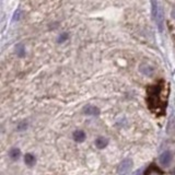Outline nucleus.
Segmentation results:
<instances>
[{"label":"nucleus","mask_w":175,"mask_h":175,"mask_svg":"<svg viewBox=\"0 0 175 175\" xmlns=\"http://www.w3.org/2000/svg\"><path fill=\"white\" fill-rule=\"evenodd\" d=\"M152 8H153V17L156 21V24L160 31H162L163 30V13L156 0H152Z\"/></svg>","instance_id":"obj_1"},{"label":"nucleus","mask_w":175,"mask_h":175,"mask_svg":"<svg viewBox=\"0 0 175 175\" xmlns=\"http://www.w3.org/2000/svg\"><path fill=\"white\" fill-rule=\"evenodd\" d=\"M132 168V161L131 160H124L122 162V163L119 164V166H118L117 169V173L118 175H126L128 174V173L130 172V170H131Z\"/></svg>","instance_id":"obj_2"},{"label":"nucleus","mask_w":175,"mask_h":175,"mask_svg":"<svg viewBox=\"0 0 175 175\" xmlns=\"http://www.w3.org/2000/svg\"><path fill=\"white\" fill-rule=\"evenodd\" d=\"M172 159H173L172 152L165 151L160 156V158H159V162H160L163 166H169L171 164V162H172Z\"/></svg>","instance_id":"obj_3"},{"label":"nucleus","mask_w":175,"mask_h":175,"mask_svg":"<svg viewBox=\"0 0 175 175\" xmlns=\"http://www.w3.org/2000/svg\"><path fill=\"white\" fill-rule=\"evenodd\" d=\"M83 114L84 115H88V116H98L100 114V110L95 106H92V105H86L83 107Z\"/></svg>","instance_id":"obj_4"},{"label":"nucleus","mask_w":175,"mask_h":175,"mask_svg":"<svg viewBox=\"0 0 175 175\" xmlns=\"http://www.w3.org/2000/svg\"><path fill=\"white\" fill-rule=\"evenodd\" d=\"M73 139L77 142H83L85 140V134L82 130H77L73 132Z\"/></svg>","instance_id":"obj_5"},{"label":"nucleus","mask_w":175,"mask_h":175,"mask_svg":"<svg viewBox=\"0 0 175 175\" xmlns=\"http://www.w3.org/2000/svg\"><path fill=\"white\" fill-rule=\"evenodd\" d=\"M107 142H108L107 139H105V138H103V137H100V138H98V139L95 140V146H96V148H98V149H104L106 146H107Z\"/></svg>","instance_id":"obj_6"},{"label":"nucleus","mask_w":175,"mask_h":175,"mask_svg":"<svg viewBox=\"0 0 175 175\" xmlns=\"http://www.w3.org/2000/svg\"><path fill=\"white\" fill-rule=\"evenodd\" d=\"M24 162H25V164H27V165L33 166L34 164H35V158H34L33 154L27 153V154H25V156H24Z\"/></svg>","instance_id":"obj_7"},{"label":"nucleus","mask_w":175,"mask_h":175,"mask_svg":"<svg viewBox=\"0 0 175 175\" xmlns=\"http://www.w3.org/2000/svg\"><path fill=\"white\" fill-rule=\"evenodd\" d=\"M140 71L146 76H152L153 74V68L150 67L149 65H142L140 67Z\"/></svg>","instance_id":"obj_8"},{"label":"nucleus","mask_w":175,"mask_h":175,"mask_svg":"<svg viewBox=\"0 0 175 175\" xmlns=\"http://www.w3.org/2000/svg\"><path fill=\"white\" fill-rule=\"evenodd\" d=\"M15 52H17V55L19 57H24L25 56V48H24L23 44H18L17 47H15Z\"/></svg>","instance_id":"obj_9"},{"label":"nucleus","mask_w":175,"mask_h":175,"mask_svg":"<svg viewBox=\"0 0 175 175\" xmlns=\"http://www.w3.org/2000/svg\"><path fill=\"white\" fill-rule=\"evenodd\" d=\"M9 156L12 159V160H17L20 156V150L18 148H12L9 152Z\"/></svg>","instance_id":"obj_10"},{"label":"nucleus","mask_w":175,"mask_h":175,"mask_svg":"<svg viewBox=\"0 0 175 175\" xmlns=\"http://www.w3.org/2000/svg\"><path fill=\"white\" fill-rule=\"evenodd\" d=\"M68 39H69V35H68V33H62V34H60V35H59L57 42L59 44H61V43H64V42L67 41Z\"/></svg>","instance_id":"obj_11"},{"label":"nucleus","mask_w":175,"mask_h":175,"mask_svg":"<svg viewBox=\"0 0 175 175\" xmlns=\"http://www.w3.org/2000/svg\"><path fill=\"white\" fill-rule=\"evenodd\" d=\"M27 128V123H21L20 125H18V130H24Z\"/></svg>","instance_id":"obj_12"},{"label":"nucleus","mask_w":175,"mask_h":175,"mask_svg":"<svg viewBox=\"0 0 175 175\" xmlns=\"http://www.w3.org/2000/svg\"><path fill=\"white\" fill-rule=\"evenodd\" d=\"M20 15H21V11H20V10H18V11H15V15H13V20H15V21H17V20H19V19H20Z\"/></svg>","instance_id":"obj_13"},{"label":"nucleus","mask_w":175,"mask_h":175,"mask_svg":"<svg viewBox=\"0 0 175 175\" xmlns=\"http://www.w3.org/2000/svg\"><path fill=\"white\" fill-rule=\"evenodd\" d=\"M172 18L175 20V8H174V9H173V11H172Z\"/></svg>","instance_id":"obj_14"},{"label":"nucleus","mask_w":175,"mask_h":175,"mask_svg":"<svg viewBox=\"0 0 175 175\" xmlns=\"http://www.w3.org/2000/svg\"><path fill=\"white\" fill-rule=\"evenodd\" d=\"M140 174H141V171H137V172L135 173L134 175H140Z\"/></svg>","instance_id":"obj_15"},{"label":"nucleus","mask_w":175,"mask_h":175,"mask_svg":"<svg viewBox=\"0 0 175 175\" xmlns=\"http://www.w3.org/2000/svg\"><path fill=\"white\" fill-rule=\"evenodd\" d=\"M173 174H174V175H175V171H174V172H173Z\"/></svg>","instance_id":"obj_16"}]
</instances>
